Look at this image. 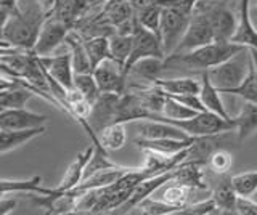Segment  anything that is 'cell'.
I'll list each match as a JSON object with an SVG mask.
<instances>
[{
    "label": "cell",
    "mask_w": 257,
    "mask_h": 215,
    "mask_svg": "<svg viewBox=\"0 0 257 215\" xmlns=\"http://www.w3.org/2000/svg\"><path fill=\"white\" fill-rule=\"evenodd\" d=\"M45 18L47 13L39 0H18V10L2 23V49L34 50Z\"/></svg>",
    "instance_id": "obj_1"
},
{
    "label": "cell",
    "mask_w": 257,
    "mask_h": 215,
    "mask_svg": "<svg viewBox=\"0 0 257 215\" xmlns=\"http://www.w3.org/2000/svg\"><path fill=\"white\" fill-rule=\"evenodd\" d=\"M246 49L247 47L231 41H214L187 53L169 55L164 58V71H193V73L199 71V73H204V71H209L220 63L233 58Z\"/></svg>",
    "instance_id": "obj_2"
},
{
    "label": "cell",
    "mask_w": 257,
    "mask_h": 215,
    "mask_svg": "<svg viewBox=\"0 0 257 215\" xmlns=\"http://www.w3.org/2000/svg\"><path fill=\"white\" fill-rule=\"evenodd\" d=\"M151 121H164L180 127L183 132H187L190 137H215L225 132L235 130V122L231 119H223L219 114L211 113V111H203L190 119H180V121H172V119H164L163 116H153Z\"/></svg>",
    "instance_id": "obj_3"
},
{
    "label": "cell",
    "mask_w": 257,
    "mask_h": 215,
    "mask_svg": "<svg viewBox=\"0 0 257 215\" xmlns=\"http://www.w3.org/2000/svg\"><path fill=\"white\" fill-rule=\"evenodd\" d=\"M195 10H201L211 21L215 41H231L238 28V13H235L230 0H199Z\"/></svg>",
    "instance_id": "obj_4"
},
{
    "label": "cell",
    "mask_w": 257,
    "mask_h": 215,
    "mask_svg": "<svg viewBox=\"0 0 257 215\" xmlns=\"http://www.w3.org/2000/svg\"><path fill=\"white\" fill-rule=\"evenodd\" d=\"M249 61H251V53L249 49L239 52L233 58L227 60L211 68L207 71L211 82L220 90V93L227 92L230 89H235L241 82L244 81V77L249 73Z\"/></svg>",
    "instance_id": "obj_5"
},
{
    "label": "cell",
    "mask_w": 257,
    "mask_h": 215,
    "mask_svg": "<svg viewBox=\"0 0 257 215\" xmlns=\"http://www.w3.org/2000/svg\"><path fill=\"white\" fill-rule=\"evenodd\" d=\"M193 10L177 9V7H163L161 18V41H163L166 57L172 55L190 26Z\"/></svg>",
    "instance_id": "obj_6"
},
{
    "label": "cell",
    "mask_w": 257,
    "mask_h": 215,
    "mask_svg": "<svg viewBox=\"0 0 257 215\" xmlns=\"http://www.w3.org/2000/svg\"><path fill=\"white\" fill-rule=\"evenodd\" d=\"M148 57H156V58H163V60L166 58L163 41H161V37H158L156 34H153L151 31L143 28L140 25V21L137 20L134 34H132V52L125 63V66H124V74L125 76L128 74V71H131V68L137 61L148 58Z\"/></svg>",
    "instance_id": "obj_7"
},
{
    "label": "cell",
    "mask_w": 257,
    "mask_h": 215,
    "mask_svg": "<svg viewBox=\"0 0 257 215\" xmlns=\"http://www.w3.org/2000/svg\"><path fill=\"white\" fill-rule=\"evenodd\" d=\"M74 29L71 23L64 21L56 17L45 18L42 29L39 33V39L34 47V53L37 57H47V55H53V52L58 49L61 44H64V39Z\"/></svg>",
    "instance_id": "obj_8"
},
{
    "label": "cell",
    "mask_w": 257,
    "mask_h": 215,
    "mask_svg": "<svg viewBox=\"0 0 257 215\" xmlns=\"http://www.w3.org/2000/svg\"><path fill=\"white\" fill-rule=\"evenodd\" d=\"M214 41H215L214 29L207 15L201 10H193L190 26L174 53H187L191 50H196L203 45L211 44Z\"/></svg>",
    "instance_id": "obj_9"
},
{
    "label": "cell",
    "mask_w": 257,
    "mask_h": 215,
    "mask_svg": "<svg viewBox=\"0 0 257 215\" xmlns=\"http://www.w3.org/2000/svg\"><path fill=\"white\" fill-rule=\"evenodd\" d=\"M96 84L101 93H117L122 95L127 90V76L114 60H104L93 71Z\"/></svg>",
    "instance_id": "obj_10"
},
{
    "label": "cell",
    "mask_w": 257,
    "mask_h": 215,
    "mask_svg": "<svg viewBox=\"0 0 257 215\" xmlns=\"http://www.w3.org/2000/svg\"><path fill=\"white\" fill-rule=\"evenodd\" d=\"M40 65L44 66L52 77H55L61 85L66 89L74 87V76L76 71L72 66V55L71 52H63L58 55H47V57H39Z\"/></svg>",
    "instance_id": "obj_11"
},
{
    "label": "cell",
    "mask_w": 257,
    "mask_h": 215,
    "mask_svg": "<svg viewBox=\"0 0 257 215\" xmlns=\"http://www.w3.org/2000/svg\"><path fill=\"white\" fill-rule=\"evenodd\" d=\"M119 97L120 95L117 93H101L92 105L90 116H88L87 121L96 133H100L104 127L114 122L116 105Z\"/></svg>",
    "instance_id": "obj_12"
},
{
    "label": "cell",
    "mask_w": 257,
    "mask_h": 215,
    "mask_svg": "<svg viewBox=\"0 0 257 215\" xmlns=\"http://www.w3.org/2000/svg\"><path fill=\"white\" fill-rule=\"evenodd\" d=\"M47 116L37 114L24 108L18 109H2L0 111V130H20V129H32V127L45 125Z\"/></svg>",
    "instance_id": "obj_13"
},
{
    "label": "cell",
    "mask_w": 257,
    "mask_h": 215,
    "mask_svg": "<svg viewBox=\"0 0 257 215\" xmlns=\"http://www.w3.org/2000/svg\"><path fill=\"white\" fill-rule=\"evenodd\" d=\"M251 10L252 9H251V5H249V0H239L238 28H236V33L231 37V42L247 47V49L257 50V28L252 21Z\"/></svg>",
    "instance_id": "obj_14"
},
{
    "label": "cell",
    "mask_w": 257,
    "mask_h": 215,
    "mask_svg": "<svg viewBox=\"0 0 257 215\" xmlns=\"http://www.w3.org/2000/svg\"><path fill=\"white\" fill-rule=\"evenodd\" d=\"M175 173H177V167H175V169H172V170H169V172L155 175V177H150L147 180H143L142 183H139V185L135 186L132 196L128 197V201L122 207H120V209H124L122 212L124 213L131 212L134 207L139 205L143 201V199L150 197L156 189H159L163 185H166V183H171L175 178Z\"/></svg>",
    "instance_id": "obj_15"
},
{
    "label": "cell",
    "mask_w": 257,
    "mask_h": 215,
    "mask_svg": "<svg viewBox=\"0 0 257 215\" xmlns=\"http://www.w3.org/2000/svg\"><path fill=\"white\" fill-rule=\"evenodd\" d=\"M137 132L143 138H175V140H183L190 138L187 132H183L180 127L174 124H169L164 121H151V119H145V121H139L137 124Z\"/></svg>",
    "instance_id": "obj_16"
},
{
    "label": "cell",
    "mask_w": 257,
    "mask_h": 215,
    "mask_svg": "<svg viewBox=\"0 0 257 215\" xmlns=\"http://www.w3.org/2000/svg\"><path fill=\"white\" fill-rule=\"evenodd\" d=\"M93 151H95V145L92 143V145L85 148L82 153H79L76 156L72 164L68 167V170L64 172V177L61 178L60 185L56 186V191H69L72 188H76L79 183L84 180L85 167H87L88 161H90V157L93 156Z\"/></svg>",
    "instance_id": "obj_17"
},
{
    "label": "cell",
    "mask_w": 257,
    "mask_h": 215,
    "mask_svg": "<svg viewBox=\"0 0 257 215\" xmlns=\"http://www.w3.org/2000/svg\"><path fill=\"white\" fill-rule=\"evenodd\" d=\"M196 140H198V137H190V138H183V140H175V138L151 140V138L139 137L134 140V143H135V146L140 149H153V151H158V153H163V154H177V153H180V151L190 148Z\"/></svg>",
    "instance_id": "obj_18"
},
{
    "label": "cell",
    "mask_w": 257,
    "mask_h": 215,
    "mask_svg": "<svg viewBox=\"0 0 257 215\" xmlns=\"http://www.w3.org/2000/svg\"><path fill=\"white\" fill-rule=\"evenodd\" d=\"M100 17L104 23L116 29L135 17V9L131 0H108L100 9Z\"/></svg>",
    "instance_id": "obj_19"
},
{
    "label": "cell",
    "mask_w": 257,
    "mask_h": 215,
    "mask_svg": "<svg viewBox=\"0 0 257 215\" xmlns=\"http://www.w3.org/2000/svg\"><path fill=\"white\" fill-rule=\"evenodd\" d=\"M163 73H164V60L156 57H148L135 63L131 68V71H128L127 79H137V81L155 85L158 79H161Z\"/></svg>",
    "instance_id": "obj_20"
},
{
    "label": "cell",
    "mask_w": 257,
    "mask_h": 215,
    "mask_svg": "<svg viewBox=\"0 0 257 215\" xmlns=\"http://www.w3.org/2000/svg\"><path fill=\"white\" fill-rule=\"evenodd\" d=\"M45 130H47L45 125L32 127V129H20V130L2 129V133H0V153L7 154L8 151H13L16 148H20L21 145H24V143L44 135Z\"/></svg>",
    "instance_id": "obj_21"
},
{
    "label": "cell",
    "mask_w": 257,
    "mask_h": 215,
    "mask_svg": "<svg viewBox=\"0 0 257 215\" xmlns=\"http://www.w3.org/2000/svg\"><path fill=\"white\" fill-rule=\"evenodd\" d=\"M212 199L217 205V212L219 213H238L236 212L238 193L235 186H233L231 177L222 175V180L212 191Z\"/></svg>",
    "instance_id": "obj_22"
},
{
    "label": "cell",
    "mask_w": 257,
    "mask_h": 215,
    "mask_svg": "<svg viewBox=\"0 0 257 215\" xmlns=\"http://www.w3.org/2000/svg\"><path fill=\"white\" fill-rule=\"evenodd\" d=\"M64 45L68 47L72 55V66H74L76 73H92L93 71L92 60L87 53L82 36L72 29L68 34V37L64 39Z\"/></svg>",
    "instance_id": "obj_23"
},
{
    "label": "cell",
    "mask_w": 257,
    "mask_h": 215,
    "mask_svg": "<svg viewBox=\"0 0 257 215\" xmlns=\"http://www.w3.org/2000/svg\"><path fill=\"white\" fill-rule=\"evenodd\" d=\"M8 193H37V194H53L55 188H47L42 185V177L34 175L28 180H0V194Z\"/></svg>",
    "instance_id": "obj_24"
},
{
    "label": "cell",
    "mask_w": 257,
    "mask_h": 215,
    "mask_svg": "<svg viewBox=\"0 0 257 215\" xmlns=\"http://www.w3.org/2000/svg\"><path fill=\"white\" fill-rule=\"evenodd\" d=\"M199 77H201V92H199V97H201V100H203L206 109L211 111V113L219 114L223 119H231L230 114L227 113V109H225V106H223V101L220 98V90L217 89V87L211 82L207 71L201 73Z\"/></svg>",
    "instance_id": "obj_25"
},
{
    "label": "cell",
    "mask_w": 257,
    "mask_h": 215,
    "mask_svg": "<svg viewBox=\"0 0 257 215\" xmlns=\"http://www.w3.org/2000/svg\"><path fill=\"white\" fill-rule=\"evenodd\" d=\"M235 122V130L238 133V140L243 141L252 133L257 132V103L244 101L239 114L233 117Z\"/></svg>",
    "instance_id": "obj_26"
},
{
    "label": "cell",
    "mask_w": 257,
    "mask_h": 215,
    "mask_svg": "<svg viewBox=\"0 0 257 215\" xmlns=\"http://www.w3.org/2000/svg\"><path fill=\"white\" fill-rule=\"evenodd\" d=\"M87 10H88L87 0H55L53 9L48 15H50V17L61 18L74 26L76 21L82 17Z\"/></svg>",
    "instance_id": "obj_27"
},
{
    "label": "cell",
    "mask_w": 257,
    "mask_h": 215,
    "mask_svg": "<svg viewBox=\"0 0 257 215\" xmlns=\"http://www.w3.org/2000/svg\"><path fill=\"white\" fill-rule=\"evenodd\" d=\"M203 164L193 162V161H183L179 167H177V173L174 181H179L182 185H187L190 188H198V189H206V180H204V172H203Z\"/></svg>",
    "instance_id": "obj_28"
},
{
    "label": "cell",
    "mask_w": 257,
    "mask_h": 215,
    "mask_svg": "<svg viewBox=\"0 0 257 215\" xmlns=\"http://www.w3.org/2000/svg\"><path fill=\"white\" fill-rule=\"evenodd\" d=\"M159 85L167 95H187L201 92V77H174V79H158Z\"/></svg>",
    "instance_id": "obj_29"
},
{
    "label": "cell",
    "mask_w": 257,
    "mask_h": 215,
    "mask_svg": "<svg viewBox=\"0 0 257 215\" xmlns=\"http://www.w3.org/2000/svg\"><path fill=\"white\" fill-rule=\"evenodd\" d=\"M98 138L101 145L108 151H117L120 149L127 141V132H125V124L124 122H114L106 125L104 129L98 133Z\"/></svg>",
    "instance_id": "obj_30"
},
{
    "label": "cell",
    "mask_w": 257,
    "mask_h": 215,
    "mask_svg": "<svg viewBox=\"0 0 257 215\" xmlns=\"http://www.w3.org/2000/svg\"><path fill=\"white\" fill-rule=\"evenodd\" d=\"M137 20L140 21V25L143 28H147L148 31H151L153 34H156L158 37H161V18H163V7L159 4L153 2L143 9L135 12Z\"/></svg>",
    "instance_id": "obj_31"
},
{
    "label": "cell",
    "mask_w": 257,
    "mask_h": 215,
    "mask_svg": "<svg viewBox=\"0 0 257 215\" xmlns=\"http://www.w3.org/2000/svg\"><path fill=\"white\" fill-rule=\"evenodd\" d=\"M109 50H111V60H114L124 69L132 52V36H122L117 33L109 36Z\"/></svg>",
    "instance_id": "obj_32"
},
{
    "label": "cell",
    "mask_w": 257,
    "mask_h": 215,
    "mask_svg": "<svg viewBox=\"0 0 257 215\" xmlns=\"http://www.w3.org/2000/svg\"><path fill=\"white\" fill-rule=\"evenodd\" d=\"M85 49L88 57L92 60L93 69L100 65L101 61L111 58V50H109V37L108 36H100V37H92V39H84Z\"/></svg>",
    "instance_id": "obj_33"
},
{
    "label": "cell",
    "mask_w": 257,
    "mask_h": 215,
    "mask_svg": "<svg viewBox=\"0 0 257 215\" xmlns=\"http://www.w3.org/2000/svg\"><path fill=\"white\" fill-rule=\"evenodd\" d=\"M223 93H231V95H236L239 98H243L244 101L257 103V76H255L252 60L249 61V73L244 77V81L238 87H235V89H230Z\"/></svg>",
    "instance_id": "obj_34"
},
{
    "label": "cell",
    "mask_w": 257,
    "mask_h": 215,
    "mask_svg": "<svg viewBox=\"0 0 257 215\" xmlns=\"http://www.w3.org/2000/svg\"><path fill=\"white\" fill-rule=\"evenodd\" d=\"M175 185L167 186L163 194H161V199L172 205H177L183 209L185 205L190 204V199H191V188L187 185H182L179 181H174Z\"/></svg>",
    "instance_id": "obj_35"
},
{
    "label": "cell",
    "mask_w": 257,
    "mask_h": 215,
    "mask_svg": "<svg viewBox=\"0 0 257 215\" xmlns=\"http://www.w3.org/2000/svg\"><path fill=\"white\" fill-rule=\"evenodd\" d=\"M74 85L84 93V97L90 101L92 105L101 95L100 87H98V84H96V79H95L93 73H76Z\"/></svg>",
    "instance_id": "obj_36"
},
{
    "label": "cell",
    "mask_w": 257,
    "mask_h": 215,
    "mask_svg": "<svg viewBox=\"0 0 257 215\" xmlns=\"http://www.w3.org/2000/svg\"><path fill=\"white\" fill-rule=\"evenodd\" d=\"M139 213H147V215H172V213H179L182 209L177 205H172L166 201H155V199L147 197L137 205Z\"/></svg>",
    "instance_id": "obj_37"
},
{
    "label": "cell",
    "mask_w": 257,
    "mask_h": 215,
    "mask_svg": "<svg viewBox=\"0 0 257 215\" xmlns=\"http://www.w3.org/2000/svg\"><path fill=\"white\" fill-rule=\"evenodd\" d=\"M233 186H235L238 196H249L252 197L257 191V170L236 173L231 177Z\"/></svg>",
    "instance_id": "obj_38"
},
{
    "label": "cell",
    "mask_w": 257,
    "mask_h": 215,
    "mask_svg": "<svg viewBox=\"0 0 257 215\" xmlns=\"http://www.w3.org/2000/svg\"><path fill=\"white\" fill-rule=\"evenodd\" d=\"M196 114H198V111L182 105L180 101H177L175 98L169 97V95H167V100L164 103V109H163V114H161V116H163L164 119L180 121V119H190V117L196 116Z\"/></svg>",
    "instance_id": "obj_39"
},
{
    "label": "cell",
    "mask_w": 257,
    "mask_h": 215,
    "mask_svg": "<svg viewBox=\"0 0 257 215\" xmlns=\"http://www.w3.org/2000/svg\"><path fill=\"white\" fill-rule=\"evenodd\" d=\"M209 169L214 170L217 175H227L228 170L231 169L233 165V156L228 153L227 149H214L212 154L209 156L207 161Z\"/></svg>",
    "instance_id": "obj_40"
},
{
    "label": "cell",
    "mask_w": 257,
    "mask_h": 215,
    "mask_svg": "<svg viewBox=\"0 0 257 215\" xmlns=\"http://www.w3.org/2000/svg\"><path fill=\"white\" fill-rule=\"evenodd\" d=\"M215 212H217V205L211 196L207 199H203V201L187 204L179 213L180 215H207V213H215Z\"/></svg>",
    "instance_id": "obj_41"
},
{
    "label": "cell",
    "mask_w": 257,
    "mask_h": 215,
    "mask_svg": "<svg viewBox=\"0 0 257 215\" xmlns=\"http://www.w3.org/2000/svg\"><path fill=\"white\" fill-rule=\"evenodd\" d=\"M236 212L239 215H257V201L249 196H238Z\"/></svg>",
    "instance_id": "obj_42"
},
{
    "label": "cell",
    "mask_w": 257,
    "mask_h": 215,
    "mask_svg": "<svg viewBox=\"0 0 257 215\" xmlns=\"http://www.w3.org/2000/svg\"><path fill=\"white\" fill-rule=\"evenodd\" d=\"M16 204H18V201L16 199H8L7 197V194L5 196H2V199H0V213L2 215H7V213H10L15 207H16Z\"/></svg>",
    "instance_id": "obj_43"
},
{
    "label": "cell",
    "mask_w": 257,
    "mask_h": 215,
    "mask_svg": "<svg viewBox=\"0 0 257 215\" xmlns=\"http://www.w3.org/2000/svg\"><path fill=\"white\" fill-rule=\"evenodd\" d=\"M39 2H40V5L44 7V10H45L47 15L50 13V10L53 9V5H55V0H39Z\"/></svg>",
    "instance_id": "obj_44"
},
{
    "label": "cell",
    "mask_w": 257,
    "mask_h": 215,
    "mask_svg": "<svg viewBox=\"0 0 257 215\" xmlns=\"http://www.w3.org/2000/svg\"><path fill=\"white\" fill-rule=\"evenodd\" d=\"M88 2V9H95V7H103L108 0H87Z\"/></svg>",
    "instance_id": "obj_45"
},
{
    "label": "cell",
    "mask_w": 257,
    "mask_h": 215,
    "mask_svg": "<svg viewBox=\"0 0 257 215\" xmlns=\"http://www.w3.org/2000/svg\"><path fill=\"white\" fill-rule=\"evenodd\" d=\"M249 53H251V60H252V65L255 69V76H257V50L255 49H249Z\"/></svg>",
    "instance_id": "obj_46"
},
{
    "label": "cell",
    "mask_w": 257,
    "mask_h": 215,
    "mask_svg": "<svg viewBox=\"0 0 257 215\" xmlns=\"http://www.w3.org/2000/svg\"><path fill=\"white\" fill-rule=\"evenodd\" d=\"M251 15H252V21H254V25L257 28V7H254V9L251 10Z\"/></svg>",
    "instance_id": "obj_47"
},
{
    "label": "cell",
    "mask_w": 257,
    "mask_h": 215,
    "mask_svg": "<svg viewBox=\"0 0 257 215\" xmlns=\"http://www.w3.org/2000/svg\"><path fill=\"white\" fill-rule=\"evenodd\" d=\"M254 199H255V201H257V191H255V193H254V196H252Z\"/></svg>",
    "instance_id": "obj_48"
},
{
    "label": "cell",
    "mask_w": 257,
    "mask_h": 215,
    "mask_svg": "<svg viewBox=\"0 0 257 215\" xmlns=\"http://www.w3.org/2000/svg\"><path fill=\"white\" fill-rule=\"evenodd\" d=\"M255 7H257V5H255Z\"/></svg>",
    "instance_id": "obj_49"
}]
</instances>
